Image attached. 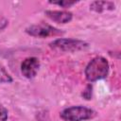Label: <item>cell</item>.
Masks as SVG:
<instances>
[{
  "mask_svg": "<svg viewBox=\"0 0 121 121\" xmlns=\"http://www.w3.org/2000/svg\"><path fill=\"white\" fill-rule=\"evenodd\" d=\"M109 62L103 57H95L94 58L85 68V77L87 80L93 82L99 79H102L107 77L109 73Z\"/></svg>",
  "mask_w": 121,
  "mask_h": 121,
  "instance_id": "obj_1",
  "label": "cell"
},
{
  "mask_svg": "<svg viewBox=\"0 0 121 121\" xmlns=\"http://www.w3.org/2000/svg\"><path fill=\"white\" fill-rule=\"evenodd\" d=\"M95 115V111L83 106L69 107L60 112V117L65 121H84L93 118Z\"/></svg>",
  "mask_w": 121,
  "mask_h": 121,
  "instance_id": "obj_2",
  "label": "cell"
},
{
  "mask_svg": "<svg viewBox=\"0 0 121 121\" xmlns=\"http://www.w3.org/2000/svg\"><path fill=\"white\" fill-rule=\"evenodd\" d=\"M49 3L54 4V5H58L60 6L61 8H69L73 5L76 4L75 1H68V0H60V1H50Z\"/></svg>",
  "mask_w": 121,
  "mask_h": 121,
  "instance_id": "obj_9",
  "label": "cell"
},
{
  "mask_svg": "<svg viewBox=\"0 0 121 121\" xmlns=\"http://www.w3.org/2000/svg\"><path fill=\"white\" fill-rule=\"evenodd\" d=\"M50 47L55 50L65 51V52H72L82 50L88 47V43L86 42L76 40V39H57L50 43Z\"/></svg>",
  "mask_w": 121,
  "mask_h": 121,
  "instance_id": "obj_3",
  "label": "cell"
},
{
  "mask_svg": "<svg viewBox=\"0 0 121 121\" xmlns=\"http://www.w3.org/2000/svg\"><path fill=\"white\" fill-rule=\"evenodd\" d=\"M26 32L33 37L38 38H46L50 36H59L63 34V32L50 25L46 24H39V25H33L28 26L26 29Z\"/></svg>",
  "mask_w": 121,
  "mask_h": 121,
  "instance_id": "obj_4",
  "label": "cell"
},
{
  "mask_svg": "<svg viewBox=\"0 0 121 121\" xmlns=\"http://www.w3.org/2000/svg\"><path fill=\"white\" fill-rule=\"evenodd\" d=\"M12 81V78L6 71V69L0 65V83H9Z\"/></svg>",
  "mask_w": 121,
  "mask_h": 121,
  "instance_id": "obj_8",
  "label": "cell"
},
{
  "mask_svg": "<svg viewBox=\"0 0 121 121\" xmlns=\"http://www.w3.org/2000/svg\"><path fill=\"white\" fill-rule=\"evenodd\" d=\"M40 67V61L36 57L26 58L21 64L22 74L26 78H32L36 76Z\"/></svg>",
  "mask_w": 121,
  "mask_h": 121,
  "instance_id": "obj_5",
  "label": "cell"
},
{
  "mask_svg": "<svg viewBox=\"0 0 121 121\" xmlns=\"http://www.w3.org/2000/svg\"><path fill=\"white\" fill-rule=\"evenodd\" d=\"M7 26H8V20L3 17H0V31L3 30Z\"/></svg>",
  "mask_w": 121,
  "mask_h": 121,
  "instance_id": "obj_12",
  "label": "cell"
},
{
  "mask_svg": "<svg viewBox=\"0 0 121 121\" xmlns=\"http://www.w3.org/2000/svg\"><path fill=\"white\" fill-rule=\"evenodd\" d=\"M90 9L96 12H102L104 10H112L114 9V4L109 1H95L90 5Z\"/></svg>",
  "mask_w": 121,
  "mask_h": 121,
  "instance_id": "obj_7",
  "label": "cell"
},
{
  "mask_svg": "<svg viewBox=\"0 0 121 121\" xmlns=\"http://www.w3.org/2000/svg\"><path fill=\"white\" fill-rule=\"evenodd\" d=\"M45 15L54 22L65 24L72 20V13L66 10H46Z\"/></svg>",
  "mask_w": 121,
  "mask_h": 121,
  "instance_id": "obj_6",
  "label": "cell"
},
{
  "mask_svg": "<svg viewBox=\"0 0 121 121\" xmlns=\"http://www.w3.org/2000/svg\"><path fill=\"white\" fill-rule=\"evenodd\" d=\"M8 119V111L7 109L0 105V121H6Z\"/></svg>",
  "mask_w": 121,
  "mask_h": 121,
  "instance_id": "obj_11",
  "label": "cell"
},
{
  "mask_svg": "<svg viewBox=\"0 0 121 121\" xmlns=\"http://www.w3.org/2000/svg\"><path fill=\"white\" fill-rule=\"evenodd\" d=\"M82 96L85 98V99H87V100H89V99H91V97H92V86L91 85H88L87 87H86V89L83 91V93H82Z\"/></svg>",
  "mask_w": 121,
  "mask_h": 121,
  "instance_id": "obj_10",
  "label": "cell"
}]
</instances>
